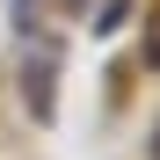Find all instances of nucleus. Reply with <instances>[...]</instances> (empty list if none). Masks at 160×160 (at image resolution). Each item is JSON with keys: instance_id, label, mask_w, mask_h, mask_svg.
Returning <instances> with one entry per match:
<instances>
[{"instance_id": "obj_2", "label": "nucleus", "mask_w": 160, "mask_h": 160, "mask_svg": "<svg viewBox=\"0 0 160 160\" xmlns=\"http://www.w3.org/2000/svg\"><path fill=\"white\" fill-rule=\"evenodd\" d=\"M66 8H88V0H66Z\"/></svg>"}, {"instance_id": "obj_3", "label": "nucleus", "mask_w": 160, "mask_h": 160, "mask_svg": "<svg viewBox=\"0 0 160 160\" xmlns=\"http://www.w3.org/2000/svg\"><path fill=\"white\" fill-rule=\"evenodd\" d=\"M153 160H160V138H153Z\"/></svg>"}, {"instance_id": "obj_1", "label": "nucleus", "mask_w": 160, "mask_h": 160, "mask_svg": "<svg viewBox=\"0 0 160 160\" xmlns=\"http://www.w3.org/2000/svg\"><path fill=\"white\" fill-rule=\"evenodd\" d=\"M22 95H29V109H37V117H51V44H44V58H29Z\"/></svg>"}]
</instances>
